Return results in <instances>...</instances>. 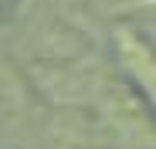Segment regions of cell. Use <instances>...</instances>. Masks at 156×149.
<instances>
[{"instance_id":"cell-1","label":"cell","mask_w":156,"mask_h":149,"mask_svg":"<svg viewBox=\"0 0 156 149\" xmlns=\"http://www.w3.org/2000/svg\"><path fill=\"white\" fill-rule=\"evenodd\" d=\"M105 115H109V126L136 149H156V132H153V122L146 119V112L129 98L126 92H112L105 98Z\"/></svg>"},{"instance_id":"cell-2","label":"cell","mask_w":156,"mask_h":149,"mask_svg":"<svg viewBox=\"0 0 156 149\" xmlns=\"http://www.w3.org/2000/svg\"><path fill=\"white\" fill-rule=\"evenodd\" d=\"M119 51H122V61L129 64V71H133V78L156 102V54L133 34H119Z\"/></svg>"},{"instance_id":"cell-3","label":"cell","mask_w":156,"mask_h":149,"mask_svg":"<svg viewBox=\"0 0 156 149\" xmlns=\"http://www.w3.org/2000/svg\"><path fill=\"white\" fill-rule=\"evenodd\" d=\"M153 10H156V0H153Z\"/></svg>"}]
</instances>
